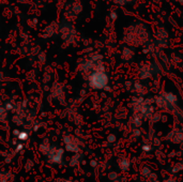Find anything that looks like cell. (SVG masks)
I'll return each mask as SVG.
<instances>
[{
    "label": "cell",
    "instance_id": "cell-1",
    "mask_svg": "<svg viewBox=\"0 0 183 182\" xmlns=\"http://www.w3.org/2000/svg\"><path fill=\"white\" fill-rule=\"evenodd\" d=\"M112 18H117V14H116V12H112Z\"/></svg>",
    "mask_w": 183,
    "mask_h": 182
}]
</instances>
